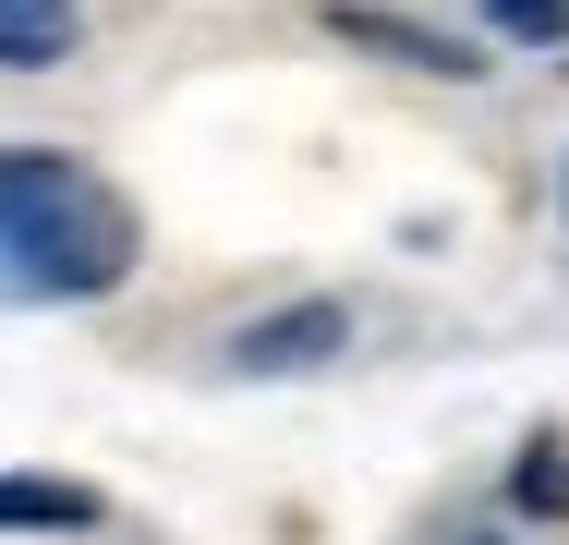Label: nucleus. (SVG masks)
<instances>
[{"instance_id":"nucleus-2","label":"nucleus","mask_w":569,"mask_h":545,"mask_svg":"<svg viewBox=\"0 0 569 545\" xmlns=\"http://www.w3.org/2000/svg\"><path fill=\"white\" fill-rule=\"evenodd\" d=\"M340 339H351V316H340V304H291V316H254V327H242V376H316Z\"/></svg>"},{"instance_id":"nucleus-4","label":"nucleus","mask_w":569,"mask_h":545,"mask_svg":"<svg viewBox=\"0 0 569 545\" xmlns=\"http://www.w3.org/2000/svg\"><path fill=\"white\" fill-rule=\"evenodd\" d=\"M73 24H86V0H0V73H49L73 49Z\"/></svg>"},{"instance_id":"nucleus-6","label":"nucleus","mask_w":569,"mask_h":545,"mask_svg":"<svg viewBox=\"0 0 569 545\" xmlns=\"http://www.w3.org/2000/svg\"><path fill=\"white\" fill-rule=\"evenodd\" d=\"M521 509H569V448H558V436H533V460H521Z\"/></svg>"},{"instance_id":"nucleus-5","label":"nucleus","mask_w":569,"mask_h":545,"mask_svg":"<svg viewBox=\"0 0 569 545\" xmlns=\"http://www.w3.org/2000/svg\"><path fill=\"white\" fill-rule=\"evenodd\" d=\"M485 24L521 37V49H558V37H569V0H485Z\"/></svg>"},{"instance_id":"nucleus-1","label":"nucleus","mask_w":569,"mask_h":545,"mask_svg":"<svg viewBox=\"0 0 569 545\" xmlns=\"http://www.w3.org/2000/svg\"><path fill=\"white\" fill-rule=\"evenodd\" d=\"M121 267H133V207L110 182L61 146H0V291L86 304L121 291Z\"/></svg>"},{"instance_id":"nucleus-3","label":"nucleus","mask_w":569,"mask_h":545,"mask_svg":"<svg viewBox=\"0 0 569 545\" xmlns=\"http://www.w3.org/2000/svg\"><path fill=\"white\" fill-rule=\"evenodd\" d=\"M98 522V485H61V473H0V534H86Z\"/></svg>"}]
</instances>
